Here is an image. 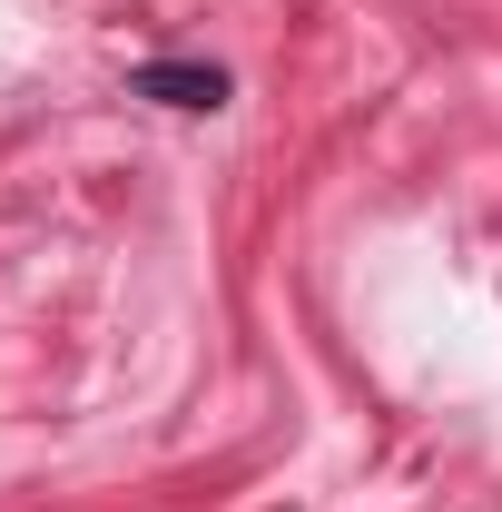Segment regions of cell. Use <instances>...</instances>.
<instances>
[{
	"label": "cell",
	"instance_id": "cell-1",
	"mask_svg": "<svg viewBox=\"0 0 502 512\" xmlns=\"http://www.w3.org/2000/svg\"><path fill=\"white\" fill-rule=\"evenodd\" d=\"M138 99H168V109L207 119V109H227V69H207V60H148V69H138Z\"/></svg>",
	"mask_w": 502,
	"mask_h": 512
}]
</instances>
